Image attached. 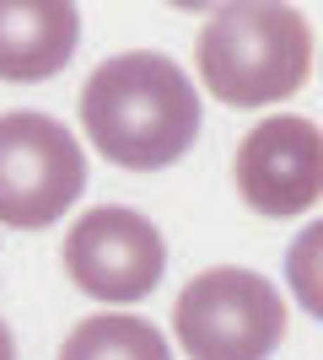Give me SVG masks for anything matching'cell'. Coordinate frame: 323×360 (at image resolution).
I'll list each match as a JSON object with an SVG mask.
<instances>
[{
	"label": "cell",
	"mask_w": 323,
	"mask_h": 360,
	"mask_svg": "<svg viewBox=\"0 0 323 360\" xmlns=\"http://www.w3.org/2000/svg\"><path fill=\"white\" fill-rule=\"evenodd\" d=\"M81 129L103 162L124 172H162L184 162L200 140V91L178 60L156 49H129L87 75Z\"/></svg>",
	"instance_id": "6da1fadb"
},
{
	"label": "cell",
	"mask_w": 323,
	"mask_h": 360,
	"mask_svg": "<svg viewBox=\"0 0 323 360\" xmlns=\"http://www.w3.org/2000/svg\"><path fill=\"white\" fill-rule=\"evenodd\" d=\"M194 70L227 108L286 103L312 75V27L286 0H227L194 38Z\"/></svg>",
	"instance_id": "7a4b0ae2"
},
{
	"label": "cell",
	"mask_w": 323,
	"mask_h": 360,
	"mask_svg": "<svg viewBox=\"0 0 323 360\" xmlns=\"http://www.w3.org/2000/svg\"><path fill=\"white\" fill-rule=\"evenodd\" d=\"M172 333L189 360H270L286 339V301L264 274L221 264L178 290Z\"/></svg>",
	"instance_id": "3957f363"
},
{
	"label": "cell",
	"mask_w": 323,
	"mask_h": 360,
	"mask_svg": "<svg viewBox=\"0 0 323 360\" xmlns=\"http://www.w3.org/2000/svg\"><path fill=\"white\" fill-rule=\"evenodd\" d=\"M87 188V150L54 113H0V226L44 231Z\"/></svg>",
	"instance_id": "277c9868"
},
{
	"label": "cell",
	"mask_w": 323,
	"mask_h": 360,
	"mask_svg": "<svg viewBox=\"0 0 323 360\" xmlns=\"http://www.w3.org/2000/svg\"><path fill=\"white\" fill-rule=\"evenodd\" d=\"M65 274L92 301H146L167 274V242L129 205H97L65 231Z\"/></svg>",
	"instance_id": "5b68a950"
},
{
	"label": "cell",
	"mask_w": 323,
	"mask_h": 360,
	"mask_svg": "<svg viewBox=\"0 0 323 360\" xmlns=\"http://www.w3.org/2000/svg\"><path fill=\"white\" fill-rule=\"evenodd\" d=\"M237 199L264 221L308 215L323 199V129L302 113H270L232 156Z\"/></svg>",
	"instance_id": "8992f818"
},
{
	"label": "cell",
	"mask_w": 323,
	"mask_h": 360,
	"mask_svg": "<svg viewBox=\"0 0 323 360\" xmlns=\"http://www.w3.org/2000/svg\"><path fill=\"white\" fill-rule=\"evenodd\" d=\"M76 0H0V81L38 86L76 60Z\"/></svg>",
	"instance_id": "52a82bcc"
},
{
	"label": "cell",
	"mask_w": 323,
	"mask_h": 360,
	"mask_svg": "<svg viewBox=\"0 0 323 360\" xmlns=\"http://www.w3.org/2000/svg\"><path fill=\"white\" fill-rule=\"evenodd\" d=\"M60 360H172L167 333L135 312H92L70 328Z\"/></svg>",
	"instance_id": "ba28073f"
},
{
	"label": "cell",
	"mask_w": 323,
	"mask_h": 360,
	"mask_svg": "<svg viewBox=\"0 0 323 360\" xmlns=\"http://www.w3.org/2000/svg\"><path fill=\"white\" fill-rule=\"evenodd\" d=\"M286 285L308 307V317L323 323V215L312 226H302L296 242L286 248Z\"/></svg>",
	"instance_id": "9c48e42d"
},
{
	"label": "cell",
	"mask_w": 323,
	"mask_h": 360,
	"mask_svg": "<svg viewBox=\"0 0 323 360\" xmlns=\"http://www.w3.org/2000/svg\"><path fill=\"white\" fill-rule=\"evenodd\" d=\"M172 11H221L227 0H167Z\"/></svg>",
	"instance_id": "30bf717a"
},
{
	"label": "cell",
	"mask_w": 323,
	"mask_h": 360,
	"mask_svg": "<svg viewBox=\"0 0 323 360\" xmlns=\"http://www.w3.org/2000/svg\"><path fill=\"white\" fill-rule=\"evenodd\" d=\"M0 360H16V345H11V328L0 323Z\"/></svg>",
	"instance_id": "8fae6325"
}]
</instances>
